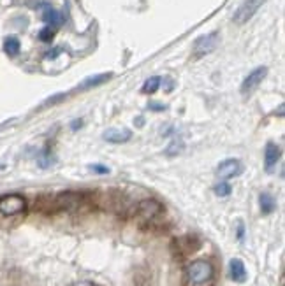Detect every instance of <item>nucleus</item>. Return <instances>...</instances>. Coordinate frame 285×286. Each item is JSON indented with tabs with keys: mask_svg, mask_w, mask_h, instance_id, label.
<instances>
[{
	"mask_svg": "<svg viewBox=\"0 0 285 286\" xmlns=\"http://www.w3.org/2000/svg\"><path fill=\"white\" fill-rule=\"evenodd\" d=\"M83 202V195L76 193V191H63L57 197V206L60 209L65 211H74L78 209Z\"/></svg>",
	"mask_w": 285,
	"mask_h": 286,
	"instance_id": "0eeeda50",
	"label": "nucleus"
},
{
	"mask_svg": "<svg viewBox=\"0 0 285 286\" xmlns=\"http://www.w3.org/2000/svg\"><path fill=\"white\" fill-rule=\"evenodd\" d=\"M130 130L127 129H108L104 132V141L113 142V144H122V142H127L130 139Z\"/></svg>",
	"mask_w": 285,
	"mask_h": 286,
	"instance_id": "9d476101",
	"label": "nucleus"
},
{
	"mask_svg": "<svg viewBox=\"0 0 285 286\" xmlns=\"http://www.w3.org/2000/svg\"><path fill=\"white\" fill-rule=\"evenodd\" d=\"M90 169H92L93 172H97V174H108V172H110V169L104 167V165H90Z\"/></svg>",
	"mask_w": 285,
	"mask_h": 286,
	"instance_id": "6ab92c4d",
	"label": "nucleus"
},
{
	"mask_svg": "<svg viewBox=\"0 0 285 286\" xmlns=\"http://www.w3.org/2000/svg\"><path fill=\"white\" fill-rule=\"evenodd\" d=\"M266 74H268V69H266V67H257L256 70H252V72L245 77V81H243V85H241L243 95H250V93H252L254 90L262 83V79L266 77Z\"/></svg>",
	"mask_w": 285,
	"mask_h": 286,
	"instance_id": "423d86ee",
	"label": "nucleus"
},
{
	"mask_svg": "<svg viewBox=\"0 0 285 286\" xmlns=\"http://www.w3.org/2000/svg\"><path fill=\"white\" fill-rule=\"evenodd\" d=\"M219 40L220 37L217 32H211L208 33V35L199 37V39L196 40V44H194V55H196V58H201V56L215 51V48L219 46Z\"/></svg>",
	"mask_w": 285,
	"mask_h": 286,
	"instance_id": "20e7f679",
	"label": "nucleus"
},
{
	"mask_svg": "<svg viewBox=\"0 0 285 286\" xmlns=\"http://www.w3.org/2000/svg\"><path fill=\"white\" fill-rule=\"evenodd\" d=\"M73 286H95V284L90 283V281H80V283H74Z\"/></svg>",
	"mask_w": 285,
	"mask_h": 286,
	"instance_id": "412c9836",
	"label": "nucleus"
},
{
	"mask_svg": "<svg viewBox=\"0 0 285 286\" xmlns=\"http://www.w3.org/2000/svg\"><path fill=\"white\" fill-rule=\"evenodd\" d=\"M262 2H264V0H243V2L239 4L238 9H236L234 16H232L234 23H238V25L246 23V21H248L250 18L259 11V7L262 6Z\"/></svg>",
	"mask_w": 285,
	"mask_h": 286,
	"instance_id": "7ed1b4c3",
	"label": "nucleus"
},
{
	"mask_svg": "<svg viewBox=\"0 0 285 286\" xmlns=\"http://www.w3.org/2000/svg\"><path fill=\"white\" fill-rule=\"evenodd\" d=\"M160 86V77L153 76L150 79H146L145 85H142V93H146V95H150V93H155L157 90H159Z\"/></svg>",
	"mask_w": 285,
	"mask_h": 286,
	"instance_id": "dca6fc26",
	"label": "nucleus"
},
{
	"mask_svg": "<svg viewBox=\"0 0 285 286\" xmlns=\"http://www.w3.org/2000/svg\"><path fill=\"white\" fill-rule=\"evenodd\" d=\"M229 274H231L232 281H236V283H243V281L246 279L245 263L239 260V258H232L231 263H229Z\"/></svg>",
	"mask_w": 285,
	"mask_h": 286,
	"instance_id": "9b49d317",
	"label": "nucleus"
},
{
	"mask_svg": "<svg viewBox=\"0 0 285 286\" xmlns=\"http://www.w3.org/2000/svg\"><path fill=\"white\" fill-rule=\"evenodd\" d=\"M4 51H6L9 56H16L18 53H20V40L13 35L7 37V39L4 40Z\"/></svg>",
	"mask_w": 285,
	"mask_h": 286,
	"instance_id": "2eb2a0df",
	"label": "nucleus"
},
{
	"mask_svg": "<svg viewBox=\"0 0 285 286\" xmlns=\"http://www.w3.org/2000/svg\"><path fill=\"white\" fill-rule=\"evenodd\" d=\"M43 20L44 23H48V26L55 28V26L62 25V14H60L57 9H53V7H46L43 13Z\"/></svg>",
	"mask_w": 285,
	"mask_h": 286,
	"instance_id": "f8f14e48",
	"label": "nucleus"
},
{
	"mask_svg": "<svg viewBox=\"0 0 285 286\" xmlns=\"http://www.w3.org/2000/svg\"><path fill=\"white\" fill-rule=\"evenodd\" d=\"M243 171L241 167V161L239 160H224L222 164L217 167V174L220 176L222 179H231V178H236V176H239Z\"/></svg>",
	"mask_w": 285,
	"mask_h": 286,
	"instance_id": "1a4fd4ad",
	"label": "nucleus"
},
{
	"mask_svg": "<svg viewBox=\"0 0 285 286\" xmlns=\"http://www.w3.org/2000/svg\"><path fill=\"white\" fill-rule=\"evenodd\" d=\"M280 156H282V151H280V148L276 144H273V142H268L266 144V149H264V169L266 172H275L276 165H278L280 161Z\"/></svg>",
	"mask_w": 285,
	"mask_h": 286,
	"instance_id": "6e6552de",
	"label": "nucleus"
},
{
	"mask_svg": "<svg viewBox=\"0 0 285 286\" xmlns=\"http://www.w3.org/2000/svg\"><path fill=\"white\" fill-rule=\"evenodd\" d=\"M160 213H162V206L157 200H153V198L141 200L139 206H137V216H139L142 221H153Z\"/></svg>",
	"mask_w": 285,
	"mask_h": 286,
	"instance_id": "39448f33",
	"label": "nucleus"
},
{
	"mask_svg": "<svg viewBox=\"0 0 285 286\" xmlns=\"http://www.w3.org/2000/svg\"><path fill=\"white\" fill-rule=\"evenodd\" d=\"M259 204H261L262 214H271L273 211L276 209V200L273 198V195H269V193H261Z\"/></svg>",
	"mask_w": 285,
	"mask_h": 286,
	"instance_id": "ddd939ff",
	"label": "nucleus"
},
{
	"mask_svg": "<svg viewBox=\"0 0 285 286\" xmlns=\"http://www.w3.org/2000/svg\"><path fill=\"white\" fill-rule=\"evenodd\" d=\"M243 234H245V228H243V223L238 225V239H243Z\"/></svg>",
	"mask_w": 285,
	"mask_h": 286,
	"instance_id": "aec40b11",
	"label": "nucleus"
},
{
	"mask_svg": "<svg viewBox=\"0 0 285 286\" xmlns=\"http://www.w3.org/2000/svg\"><path fill=\"white\" fill-rule=\"evenodd\" d=\"M215 193L219 195V197H227V195H231V191H232V188H231V184L226 183V181H222V183H219L217 184L215 188Z\"/></svg>",
	"mask_w": 285,
	"mask_h": 286,
	"instance_id": "f3484780",
	"label": "nucleus"
},
{
	"mask_svg": "<svg viewBox=\"0 0 285 286\" xmlns=\"http://www.w3.org/2000/svg\"><path fill=\"white\" fill-rule=\"evenodd\" d=\"M110 77H111V74H99V76H92V77L85 79V81L81 83L80 88H81V90H88V88H92V86L102 85V83H106Z\"/></svg>",
	"mask_w": 285,
	"mask_h": 286,
	"instance_id": "4468645a",
	"label": "nucleus"
},
{
	"mask_svg": "<svg viewBox=\"0 0 285 286\" xmlns=\"http://www.w3.org/2000/svg\"><path fill=\"white\" fill-rule=\"evenodd\" d=\"M55 37V30L51 28V26H46V28H43L39 32V39L43 40V43H51Z\"/></svg>",
	"mask_w": 285,
	"mask_h": 286,
	"instance_id": "a211bd4d",
	"label": "nucleus"
},
{
	"mask_svg": "<svg viewBox=\"0 0 285 286\" xmlns=\"http://www.w3.org/2000/svg\"><path fill=\"white\" fill-rule=\"evenodd\" d=\"M213 265L206 260H196L192 262L185 270V277H187V283L190 286H202L206 283L213 279Z\"/></svg>",
	"mask_w": 285,
	"mask_h": 286,
	"instance_id": "f257e3e1",
	"label": "nucleus"
},
{
	"mask_svg": "<svg viewBox=\"0 0 285 286\" xmlns=\"http://www.w3.org/2000/svg\"><path fill=\"white\" fill-rule=\"evenodd\" d=\"M27 209V200L21 195H6L0 198V216H14Z\"/></svg>",
	"mask_w": 285,
	"mask_h": 286,
	"instance_id": "f03ea898",
	"label": "nucleus"
}]
</instances>
